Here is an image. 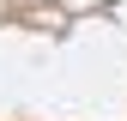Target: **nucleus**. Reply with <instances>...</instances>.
<instances>
[{
  "label": "nucleus",
  "mask_w": 127,
  "mask_h": 121,
  "mask_svg": "<svg viewBox=\"0 0 127 121\" xmlns=\"http://www.w3.org/2000/svg\"><path fill=\"white\" fill-rule=\"evenodd\" d=\"M0 121H127V0H0Z\"/></svg>",
  "instance_id": "f257e3e1"
}]
</instances>
